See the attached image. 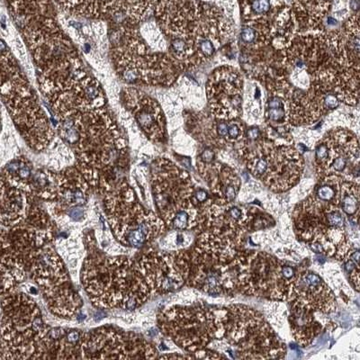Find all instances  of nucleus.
<instances>
[{"label":"nucleus","instance_id":"20","mask_svg":"<svg viewBox=\"0 0 360 360\" xmlns=\"http://www.w3.org/2000/svg\"><path fill=\"white\" fill-rule=\"evenodd\" d=\"M22 75L8 44L0 37V88Z\"/></svg>","mask_w":360,"mask_h":360},{"label":"nucleus","instance_id":"4","mask_svg":"<svg viewBox=\"0 0 360 360\" xmlns=\"http://www.w3.org/2000/svg\"><path fill=\"white\" fill-rule=\"evenodd\" d=\"M112 37L115 70L125 82H141L152 86H170L181 72L168 53H155L146 44L139 32L122 25Z\"/></svg>","mask_w":360,"mask_h":360},{"label":"nucleus","instance_id":"5","mask_svg":"<svg viewBox=\"0 0 360 360\" xmlns=\"http://www.w3.org/2000/svg\"><path fill=\"white\" fill-rule=\"evenodd\" d=\"M104 195L109 224L122 245L141 248L165 231L162 218L143 207L124 179Z\"/></svg>","mask_w":360,"mask_h":360},{"label":"nucleus","instance_id":"18","mask_svg":"<svg viewBox=\"0 0 360 360\" xmlns=\"http://www.w3.org/2000/svg\"><path fill=\"white\" fill-rule=\"evenodd\" d=\"M288 323L295 342L303 347L310 345L323 330L313 311L292 304L288 314Z\"/></svg>","mask_w":360,"mask_h":360},{"label":"nucleus","instance_id":"3","mask_svg":"<svg viewBox=\"0 0 360 360\" xmlns=\"http://www.w3.org/2000/svg\"><path fill=\"white\" fill-rule=\"evenodd\" d=\"M295 233L311 252L337 260L348 259L352 252L346 231V218L340 205L311 194L299 202L292 213Z\"/></svg>","mask_w":360,"mask_h":360},{"label":"nucleus","instance_id":"7","mask_svg":"<svg viewBox=\"0 0 360 360\" xmlns=\"http://www.w3.org/2000/svg\"><path fill=\"white\" fill-rule=\"evenodd\" d=\"M227 309L198 307H172L159 316V326L167 337L188 354L207 348L215 340H223Z\"/></svg>","mask_w":360,"mask_h":360},{"label":"nucleus","instance_id":"11","mask_svg":"<svg viewBox=\"0 0 360 360\" xmlns=\"http://www.w3.org/2000/svg\"><path fill=\"white\" fill-rule=\"evenodd\" d=\"M137 271L152 294H168L185 285L191 273V256L186 250H148L137 263Z\"/></svg>","mask_w":360,"mask_h":360},{"label":"nucleus","instance_id":"16","mask_svg":"<svg viewBox=\"0 0 360 360\" xmlns=\"http://www.w3.org/2000/svg\"><path fill=\"white\" fill-rule=\"evenodd\" d=\"M191 256V273L188 281L192 287L212 295L224 291H233L229 263L214 262L193 250Z\"/></svg>","mask_w":360,"mask_h":360},{"label":"nucleus","instance_id":"15","mask_svg":"<svg viewBox=\"0 0 360 360\" xmlns=\"http://www.w3.org/2000/svg\"><path fill=\"white\" fill-rule=\"evenodd\" d=\"M124 102L135 123L150 141L162 143L167 134L166 118L155 99L136 88L124 89Z\"/></svg>","mask_w":360,"mask_h":360},{"label":"nucleus","instance_id":"1","mask_svg":"<svg viewBox=\"0 0 360 360\" xmlns=\"http://www.w3.org/2000/svg\"><path fill=\"white\" fill-rule=\"evenodd\" d=\"M82 284L95 307L134 310L152 295L127 257L93 253L83 262Z\"/></svg>","mask_w":360,"mask_h":360},{"label":"nucleus","instance_id":"23","mask_svg":"<svg viewBox=\"0 0 360 360\" xmlns=\"http://www.w3.org/2000/svg\"><path fill=\"white\" fill-rule=\"evenodd\" d=\"M350 281L352 282L353 287L355 290L359 292V266H355L354 269L350 272Z\"/></svg>","mask_w":360,"mask_h":360},{"label":"nucleus","instance_id":"24","mask_svg":"<svg viewBox=\"0 0 360 360\" xmlns=\"http://www.w3.org/2000/svg\"><path fill=\"white\" fill-rule=\"evenodd\" d=\"M194 199L195 202H197L198 205H201L202 202L207 200V193L202 191V189H200V191H195Z\"/></svg>","mask_w":360,"mask_h":360},{"label":"nucleus","instance_id":"22","mask_svg":"<svg viewBox=\"0 0 360 360\" xmlns=\"http://www.w3.org/2000/svg\"><path fill=\"white\" fill-rule=\"evenodd\" d=\"M240 37H242L244 43L253 44L256 40V32L254 31L253 28L244 25L242 33H240Z\"/></svg>","mask_w":360,"mask_h":360},{"label":"nucleus","instance_id":"14","mask_svg":"<svg viewBox=\"0 0 360 360\" xmlns=\"http://www.w3.org/2000/svg\"><path fill=\"white\" fill-rule=\"evenodd\" d=\"M288 302L314 314H332L337 307L332 289L319 275L309 270H299Z\"/></svg>","mask_w":360,"mask_h":360},{"label":"nucleus","instance_id":"12","mask_svg":"<svg viewBox=\"0 0 360 360\" xmlns=\"http://www.w3.org/2000/svg\"><path fill=\"white\" fill-rule=\"evenodd\" d=\"M253 150L263 157L266 170L260 181L276 193L294 188L300 181L304 172V160L294 143H281L268 137L252 141Z\"/></svg>","mask_w":360,"mask_h":360},{"label":"nucleus","instance_id":"9","mask_svg":"<svg viewBox=\"0 0 360 360\" xmlns=\"http://www.w3.org/2000/svg\"><path fill=\"white\" fill-rule=\"evenodd\" d=\"M152 189L160 217L167 227L179 214L198 211L191 176L172 160L160 158L153 162Z\"/></svg>","mask_w":360,"mask_h":360},{"label":"nucleus","instance_id":"19","mask_svg":"<svg viewBox=\"0 0 360 360\" xmlns=\"http://www.w3.org/2000/svg\"><path fill=\"white\" fill-rule=\"evenodd\" d=\"M359 181L344 180L340 185V207L356 224L359 218Z\"/></svg>","mask_w":360,"mask_h":360},{"label":"nucleus","instance_id":"10","mask_svg":"<svg viewBox=\"0 0 360 360\" xmlns=\"http://www.w3.org/2000/svg\"><path fill=\"white\" fill-rule=\"evenodd\" d=\"M359 144L355 134L342 127L328 131L315 152L318 180L336 176L348 181H359Z\"/></svg>","mask_w":360,"mask_h":360},{"label":"nucleus","instance_id":"13","mask_svg":"<svg viewBox=\"0 0 360 360\" xmlns=\"http://www.w3.org/2000/svg\"><path fill=\"white\" fill-rule=\"evenodd\" d=\"M244 82L236 68H217L209 76L207 94L211 115L220 120H236L243 115Z\"/></svg>","mask_w":360,"mask_h":360},{"label":"nucleus","instance_id":"21","mask_svg":"<svg viewBox=\"0 0 360 360\" xmlns=\"http://www.w3.org/2000/svg\"><path fill=\"white\" fill-rule=\"evenodd\" d=\"M164 249L166 250H184L192 243L191 234L186 233V231H175L169 234L163 240Z\"/></svg>","mask_w":360,"mask_h":360},{"label":"nucleus","instance_id":"6","mask_svg":"<svg viewBox=\"0 0 360 360\" xmlns=\"http://www.w3.org/2000/svg\"><path fill=\"white\" fill-rule=\"evenodd\" d=\"M224 339L240 359H283L285 344L259 311L243 304L226 308Z\"/></svg>","mask_w":360,"mask_h":360},{"label":"nucleus","instance_id":"17","mask_svg":"<svg viewBox=\"0 0 360 360\" xmlns=\"http://www.w3.org/2000/svg\"><path fill=\"white\" fill-rule=\"evenodd\" d=\"M198 169L202 179L217 198L233 202L240 188V179L236 170L220 162H202L198 159Z\"/></svg>","mask_w":360,"mask_h":360},{"label":"nucleus","instance_id":"2","mask_svg":"<svg viewBox=\"0 0 360 360\" xmlns=\"http://www.w3.org/2000/svg\"><path fill=\"white\" fill-rule=\"evenodd\" d=\"M1 307L0 359H45L50 329L37 304L27 295L11 292Z\"/></svg>","mask_w":360,"mask_h":360},{"label":"nucleus","instance_id":"8","mask_svg":"<svg viewBox=\"0 0 360 360\" xmlns=\"http://www.w3.org/2000/svg\"><path fill=\"white\" fill-rule=\"evenodd\" d=\"M231 287L243 295L288 301L291 285L282 272V260L264 252H239L229 263Z\"/></svg>","mask_w":360,"mask_h":360}]
</instances>
